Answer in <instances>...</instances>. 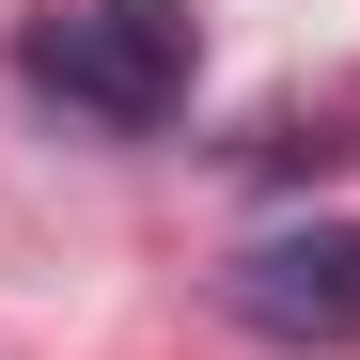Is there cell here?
Masks as SVG:
<instances>
[{
  "instance_id": "cell-2",
  "label": "cell",
  "mask_w": 360,
  "mask_h": 360,
  "mask_svg": "<svg viewBox=\"0 0 360 360\" xmlns=\"http://www.w3.org/2000/svg\"><path fill=\"white\" fill-rule=\"evenodd\" d=\"M219 314L251 345H360V219H314V235H251L219 266Z\"/></svg>"
},
{
  "instance_id": "cell-1",
  "label": "cell",
  "mask_w": 360,
  "mask_h": 360,
  "mask_svg": "<svg viewBox=\"0 0 360 360\" xmlns=\"http://www.w3.org/2000/svg\"><path fill=\"white\" fill-rule=\"evenodd\" d=\"M32 79L63 94L79 126L141 141V126H172V110H188L204 32H188V0H63V16L32 32Z\"/></svg>"
}]
</instances>
